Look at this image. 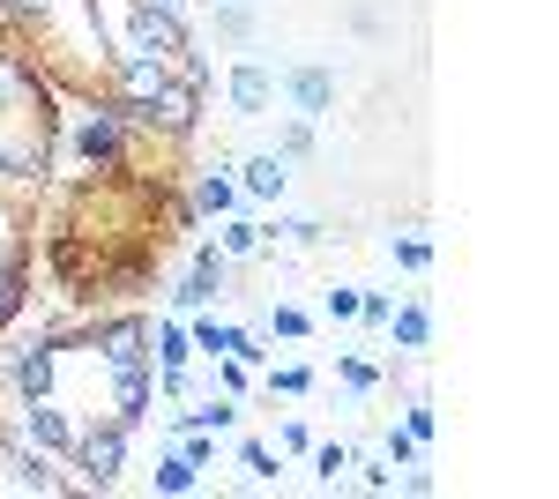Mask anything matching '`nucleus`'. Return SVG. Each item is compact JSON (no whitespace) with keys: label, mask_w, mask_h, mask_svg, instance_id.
Here are the masks:
<instances>
[{"label":"nucleus","mask_w":559,"mask_h":499,"mask_svg":"<svg viewBox=\"0 0 559 499\" xmlns=\"http://www.w3.org/2000/svg\"><path fill=\"white\" fill-rule=\"evenodd\" d=\"M68 462L83 470L90 492H112V485H120V470H128V425H120V417H105V425H75Z\"/></svg>","instance_id":"f257e3e1"},{"label":"nucleus","mask_w":559,"mask_h":499,"mask_svg":"<svg viewBox=\"0 0 559 499\" xmlns=\"http://www.w3.org/2000/svg\"><path fill=\"white\" fill-rule=\"evenodd\" d=\"M187 23H179V8L165 0H134L128 8V52H150V60H179L187 52Z\"/></svg>","instance_id":"f03ea898"},{"label":"nucleus","mask_w":559,"mask_h":499,"mask_svg":"<svg viewBox=\"0 0 559 499\" xmlns=\"http://www.w3.org/2000/svg\"><path fill=\"white\" fill-rule=\"evenodd\" d=\"M45 157H52V142H45V112H38V120H23V127H0V179H8V187H38Z\"/></svg>","instance_id":"7ed1b4c3"},{"label":"nucleus","mask_w":559,"mask_h":499,"mask_svg":"<svg viewBox=\"0 0 559 499\" xmlns=\"http://www.w3.org/2000/svg\"><path fill=\"white\" fill-rule=\"evenodd\" d=\"M276 97H292V120H329L336 112V68H321V60L276 68Z\"/></svg>","instance_id":"20e7f679"},{"label":"nucleus","mask_w":559,"mask_h":499,"mask_svg":"<svg viewBox=\"0 0 559 499\" xmlns=\"http://www.w3.org/2000/svg\"><path fill=\"white\" fill-rule=\"evenodd\" d=\"M224 105H231V120H261V112L276 105V68L254 60V52L231 60V68H224Z\"/></svg>","instance_id":"39448f33"},{"label":"nucleus","mask_w":559,"mask_h":499,"mask_svg":"<svg viewBox=\"0 0 559 499\" xmlns=\"http://www.w3.org/2000/svg\"><path fill=\"white\" fill-rule=\"evenodd\" d=\"M0 470H8V485H15V492H68V477H60V470H52V455H45V448H31V440H23V432H15V440H0Z\"/></svg>","instance_id":"423d86ee"},{"label":"nucleus","mask_w":559,"mask_h":499,"mask_svg":"<svg viewBox=\"0 0 559 499\" xmlns=\"http://www.w3.org/2000/svg\"><path fill=\"white\" fill-rule=\"evenodd\" d=\"M31 448H45V455H68L75 448V417L60 411L52 395H23V425H15Z\"/></svg>","instance_id":"0eeeda50"},{"label":"nucleus","mask_w":559,"mask_h":499,"mask_svg":"<svg viewBox=\"0 0 559 499\" xmlns=\"http://www.w3.org/2000/svg\"><path fill=\"white\" fill-rule=\"evenodd\" d=\"M75 157L97 171H120V157H128V127H120V112L105 105V112H90L83 127H75Z\"/></svg>","instance_id":"6e6552de"},{"label":"nucleus","mask_w":559,"mask_h":499,"mask_svg":"<svg viewBox=\"0 0 559 499\" xmlns=\"http://www.w3.org/2000/svg\"><path fill=\"white\" fill-rule=\"evenodd\" d=\"M0 112L23 120V112H45V83L23 52H0Z\"/></svg>","instance_id":"1a4fd4ad"},{"label":"nucleus","mask_w":559,"mask_h":499,"mask_svg":"<svg viewBox=\"0 0 559 499\" xmlns=\"http://www.w3.org/2000/svg\"><path fill=\"white\" fill-rule=\"evenodd\" d=\"M97 358H105V373L150 366V321H112V329H97Z\"/></svg>","instance_id":"9d476101"},{"label":"nucleus","mask_w":559,"mask_h":499,"mask_svg":"<svg viewBox=\"0 0 559 499\" xmlns=\"http://www.w3.org/2000/svg\"><path fill=\"white\" fill-rule=\"evenodd\" d=\"M284 187H292V157H276V150H254L239 165V194L247 202H284Z\"/></svg>","instance_id":"9b49d317"},{"label":"nucleus","mask_w":559,"mask_h":499,"mask_svg":"<svg viewBox=\"0 0 559 499\" xmlns=\"http://www.w3.org/2000/svg\"><path fill=\"white\" fill-rule=\"evenodd\" d=\"M150 395H157V366H128V373H112V417H120L128 432L150 417Z\"/></svg>","instance_id":"f8f14e48"},{"label":"nucleus","mask_w":559,"mask_h":499,"mask_svg":"<svg viewBox=\"0 0 559 499\" xmlns=\"http://www.w3.org/2000/svg\"><path fill=\"white\" fill-rule=\"evenodd\" d=\"M8 380H15V395H52V380H60V351H52V343L15 351V358H8Z\"/></svg>","instance_id":"ddd939ff"},{"label":"nucleus","mask_w":559,"mask_h":499,"mask_svg":"<svg viewBox=\"0 0 559 499\" xmlns=\"http://www.w3.org/2000/svg\"><path fill=\"white\" fill-rule=\"evenodd\" d=\"M247 202V194H239V171L231 165H210V171H194V216H231V209Z\"/></svg>","instance_id":"4468645a"},{"label":"nucleus","mask_w":559,"mask_h":499,"mask_svg":"<svg viewBox=\"0 0 559 499\" xmlns=\"http://www.w3.org/2000/svg\"><path fill=\"white\" fill-rule=\"evenodd\" d=\"M216 253L224 261H254V253H269V224H254V216H216Z\"/></svg>","instance_id":"2eb2a0df"},{"label":"nucleus","mask_w":559,"mask_h":499,"mask_svg":"<svg viewBox=\"0 0 559 499\" xmlns=\"http://www.w3.org/2000/svg\"><path fill=\"white\" fill-rule=\"evenodd\" d=\"M388 335H395V351H411V358H418V351L432 343V306H426V298L388 306Z\"/></svg>","instance_id":"dca6fc26"},{"label":"nucleus","mask_w":559,"mask_h":499,"mask_svg":"<svg viewBox=\"0 0 559 499\" xmlns=\"http://www.w3.org/2000/svg\"><path fill=\"white\" fill-rule=\"evenodd\" d=\"M187 358H194L187 321H157V335H150V366H157V373H187Z\"/></svg>","instance_id":"f3484780"},{"label":"nucleus","mask_w":559,"mask_h":499,"mask_svg":"<svg viewBox=\"0 0 559 499\" xmlns=\"http://www.w3.org/2000/svg\"><path fill=\"white\" fill-rule=\"evenodd\" d=\"M388 261H395L403 276H426L432 269V239L426 231H388Z\"/></svg>","instance_id":"a211bd4d"},{"label":"nucleus","mask_w":559,"mask_h":499,"mask_svg":"<svg viewBox=\"0 0 559 499\" xmlns=\"http://www.w3.org/2000/svg\"><path fill=\"white\" fill-rule=\"evenodd\" d=\"M306 455H313V477H321V485H344L350 462H358V448H344V440H313Z\"/></svg>","instance_id":"6ab92c4d"},{"label":"nucleus","mask_w":559,"mask_h":499,"mask_svg":"<svg viewBox=\"0 0 559 499\" xmlns=\"http://www.w3.org/2000/svg\"><path fill=\"white\" fill-rule=\"evenodd\" d=\"M276 239H284V247H321L329 224H321V216H276V224H269V253H276Z\"/></svg>","instance_id":"aec40b11"},{"label":"nucleus","mask_w":559,"mask_h":499,"mask_svg":"<svg viewBox=\"0 0 559 499\" xmlns=\"http://www.w3.org/2000/svg\"><path fill=\"white\" fill-rule=\"evenodd\" d=\"M261 31V15H254V0H216V38H254Z\"/></svg>","instance_id":"412c9836"},{"label":"nucleus","mask_w":559,"mask_h":499,"mask_svg":"<svg viewBox=\"0 0 559 499\" xmlns=\"http://www.w3.org/2000/svg\"><path fill=\"white\" fill-rule=\"evenodd\" d=\"M157 492H173V499L202 492V470H194V462H187V455H179V448H173V455L157 462Z\"/></svg>","instance_id":"4be33fe9"},{"label":"nucleus","mask_w":559,"mask_h":499,"mask_svg":"<svg viewBox=\"0 0 559 499\" xmlns=\"http://www.w3.org/2000/svg\"><path fill=\"white\" fill-rule=\"evenodd\" d=\"M187 335H194V351H210V358H231V351H239V329H231V321H210V313L187 321Z\"/></svg>","instance_id":"5701e85b"},{"label":"nucleus","mask_w":559,"mask_h":499,"mask_svg":"<svg viewBox=\"0 0 559 499\" xmlns=\"http://www.w3.org/2000/svg\"><path fill=\"white\" fill-rule=\"evenodd\" d=\"M179 425H202V432H231V425H239V395H210V403H194V411L179 417Z\"/></svg>","instance_id":"b1692460"},{"label":"nucleus","mask_w":559,"mask_h":499,"mask_svg":"<svg viewBox=\"0 0 559 499\" xmlns=\"http://www.w3.org/2000/svg\"><path fill=\"white\" fill-rule=\"evenodd\" d=\"M15 313H23V261H8V253H0V329H8Z\"/></svg>","instance_id":"393cba45"},{"label":"nucleus","mask_w":559,"mask_h":499,"mask_svg":"<svg viewBox=\"0 0 559 499\" xmlns=\"http://www.w3.org/2000/svg\"><path fill=\"white\" fill-rule=\"evenodd\" d=\"M269 335H284V343H306V335H313V313H306V306H269Z\"/></svg>","instance_id":"a878e982"},{"label":"nucleus","mask_w":559,"mask_h":499,"mask_svg":"<svg viewBox=\"0 0 559 499\" xmlns=\"http://www.w3.org/2000/svg\"><path fill=\"white\" fill-rule=\"evenodd\" d=\"M0 23H15V31H45V23H52V0H0Z\"/></svg>","instance_id":"bb28decb"},{"label":"nucleus","mask_w":559,"mask_h":499,"mask_svg":"<svg viewBox=\"0 0 559 499\" xmlns=\"http://www.w3.org/2000/svg\"><path fill=\"white\" fill-rule=\"evenodd\" d=\"M336 380H344L350 395H373V388H381V366H366V358H344V351H336Z\"/></svg>","instance_id":"cd10ccee"},{"label":"nucleus","mask_w":559,"mask_h":499,"mask_svg":"<svg viewBox=\"0 0 559 499\" xmlns=\"http://www.w3.org/2000/svg\"><path fill=\"white\" fill-rule=\"evenodd\" d=\"M239 470H247L254 485H269V477H276V448H269V440H239Z\"/></svg>","instance_id":"c85d7f7f"},{"label":"nucleus","mask_w":559,"mask_h":499,"mask_svg":"<svg viewBox=\"0 0 559 499\" xmlns=\"http://www.w3.org/2000/svg\"><path fill=\"white\" fill-rule=\"evenodd\" d=\"M306 388H313V366H299V358L292 366H269V395H306Z\"/></svg>","instance_id":"c756f323"},{"label":"nucleus","mask_w":559,"mask_h":499,"mask_svg":"<svg viewBox=\"0 0 559 499\" xmlns=\"http://www.w3.org/2000/svg\"><path fill=\"white\" fill-rule=\"evenodd\" d=\"M321 321H358V284H336V292H321Z\"/></svg>","instance_id":"7c9ffc66"},{"label":"nucleus","mask_w":559,"mask_h":499,"mask_svg":"<svg viewBox=\"0 0 559 499\" xmlns=\"http://www.w3.org/2000/svg\"><path fill=\"white\" fill-rule=\"evenodd\" d=\"M276 448H284V455H306V448H313V425H306V417H284V425H276Z\"/></svg>","instance_id":"2f4dec72"},{"label":"nucleus","mask_w":559,"mask_h":499,"mask_svg":"<svg viewBox=\"0 0 559 499\" xmlns=\"http://www.w3.org/2000/svg\"><path fill=\"white\" fill-rule=\"evenodd\" d=\"M306 150H313V120H292L276 134V157H306Z\"/></svg>","instance_id":"473e14b6"},{"label":"nucleus","mask_w":559,"mask_h":499,"mask_svg":"<svg viewBox=\"0 0 559 499\" xmlns=\"http://www.w3.org/2000/svg\"><path fill=\"white\" fill-rule=\"evenodd\" d=\"M194 276H202L210 292H224V276H231V261H224L216 247H202V253H194Z\"/></svg>","instance_id":"72a5a7b5"},{"label":"nucleus","mask_w":559,"mask_h":499,"mask_svg":"<svg viewBox=\"0 0 559 499\" xmlns=\"http://www.w3.org/2000/svg\"><path fill=\"white\" fill-rule=\"evenodd\" d=\"M210 284H202V276H187V284H179V292H173V313H202V306H210Z\"/></svg>","instance_id":"f704fd0d"},{"label":"nucleus","mask_w":559,"mask_h":499,"mask_svg":"<svg viewBox=\"0 0 559 499\" xmlns=\"http://www.w3.org/2000/svg\"><path fill=\"white\" fill-rule=\"evenodd\" d=\"M381 455L395 462V470H403V462H418V440H411V432H395V425H388V432H381Z\"/></svg>","instance_id":"c9c22d12"},{"label":"nucleus","mask_w":559,"mask_h":499,"mask_svg":"<svg viewBox=\"0 0 559 499\" xmlns=\"http://www.w3.org/2000/svg\"><path fill=\"white\" fill-rule=\"evenodd\" d=\"M388 306H395L388 292H358V321H366V329H388Z\"/></svg>","instance_id":"e433bc0d"},{"label":"nucleus","mask_w":559,"mask_h":499,"mask_svg":"<svg viewBox=\"0 0 559 499\" xmlns=\"http://www.w3.org/2000/svg\"><path fill=\"white\" fill-rule=\"evenodd\" d=\"M403 432H411V440H418V448H426L432 432H440V417H432L426 403H411V417H403Z\"/></svg>","instance_id":"4c0bfd02"},{"label":"nucleus","mask_w":559,"mask_h":499,"mask_svg":"<svg viewBox=\"0 0 559 499\" xmlns=\"http://www.w3.org/2000/svg\"><path fill=\"white\" fill-rule=\"evenodd\" d=\"M216 388H224V395H247V366H239V358H216Z\"/></svg>","instance_id":"58836bf2"},{"label":"nucleus","mask_w":559,"mask_h":499,"mask_svg":"<svg viewBox=\"0 0 559 499\" xmlns=\"http://www.w3.org/2000/svg\"><path fill=\"white\" fill-rule=\"evenodd\" d=\"M165 8H179V0H165Z\"/></svg>","instance_id":"ea45409f"}]
</instances>
